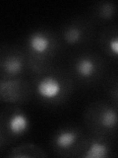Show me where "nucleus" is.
<instances>
[{"instance_id":"nucleus-1","label":"nucleus","mask_w":118,"mask_h":158,"mask_svg":"<svg viewBox=\"0 0 118 158\" xmlns=\"http://www.w3.org/2000/svg\"><path fill=\"white\" fill-rule=\"evenodd\" d=\"M22 48L27 56L28 76L30 78L56 66L54 60L61 52L62 43L58 34L52 30L37 28L27 35Z\"/></svg>"},{"instance_id":"nucleus-2","label":"nucleus","mask_w":118,"mask_h":158,"mask_svg":"<svg viewBox=\"0 0 118 158\" xmlns=\"http://www.w3.org/2000/svg\"><path fill=\"white\" fill-rule=\"evenodd\" d=\"M33 88V97L46 107L64 105L72 96L75 82L69 71L53 67L39 75L30 77Z\"/></svg>"},{"instance_id":"nucleus-3","label":"nucleus","mask_w":118,"mask_h":158,"mask_svg":"<svg viewBox=\"0 0 118 158\" xmlns=\"http://www.w3.org/2000/svg\"><path fill=\"white\" fill-rule=\"evenodd\" d=\"M87 131L114 140L118 130V107L105 99L92 102L84 113Z\"/></svg>"},{"instance_id":"nucleus-4","label":"nucleus","mask_w":118,"mask_h":158,"mask_svg":"<svg viewBox=\"0 0 118 158\" xmlns=\"http://www.w3.org/2000/svg\"><path fill=\"white\" fill-rule=\"evenodd\" d=\"M69 73L74 82H78L82 86L91 87L96 85L105 78V58L96 52H80L70 60Z\"/></svg>"},{"instance_id":"nucleus-5","label":"nucleus","mask_w":118,"mask_h":158,"mask_svg":"<svg viewBox=\"0 0 118 158\" xmlns=\"http://www.w3.org/2000/svg\"><path fill=\"white\" fill-rule=\"evenodd\" d=\"M0 128L9 143L20 140L32 131L29 114L18 105H7L0 110Z\"/></svg>"},{"instance_id":"nucleus-6","label":"nucleus","mask_w":118,"mask_h":158,"mask_svg":"<svg viewBox=\"0 0 118 158\" xmlns=\"http://www.w3.org/2000/svg\"><path fill=\"white\" fill-rule=\"evenodd\" d=\"M87 131L78 125H64L53 132L49 146L54 155L63 158H74L86 137Z\"/></svg>"},{"instance_id":"nucleus-7","label":"nucleus","mask_w":118,"mask_h":158,"mask_svg":"<svg viewBox=\"0 0 118 158\" xmlns=\"http://www.w3.org/2000/svg\"><path fill=\"white\" fill-rule=\"evenodd\" d=\"M96 24L91 19L79 17L64 23L58 36L62 46L67 48H82L88 46L95 38Z\"/></svg>"},{"instance_id":"nucleus-8","label":"nucleus","mask_w":118,"mask_h":158,"mask_svg":"<svg viewBox=\"0 0 118 158\" xmlns=\"http://www.w3.org/2000/svg\"><path fill=\"white\" fill-rule=\"evenodd\" d=\"M32 98L33 88L28 76L0 77V103L21 106L30 102Z\"/></svg>"},{"instance_id":"nucleus-9","label":"nucleus","mask_w":118,"mask_h":158,"mask_svg":"<svg viewBox=\"0 0 118 158\" xmlns=\"http://www.w3.org/2000/svg\"><path fill=\"white\" fill-rule=\"evenodd\" d=\"M28 76L27 56L22 47L0 46V77Z\"/></svg>"},{"instance_id":"nucleus-10","label":"nucleus","mask_w":118,"mask_h":158,"mask_svg":"<svg viewBox=\"0 0 118 158\" xmlns=\"http://www.w3.org/2000/svg\"><path fill=\"white\" fill-rule=\"evenodd\" d=\"M114 155V140L87 131L74 158H109Z\"/></svg>"},{"instance_id":"nucleus-11","label":"nucleus","mask_w":118,"mask_h":158,"mask_svg":"<svg viewBox=\"0 0 118 158\" xmlns=\"http://www.w3.org/2000/svg\"><path fill=\"white\" fill-rule=\"evenodd\" d=\"M97 43L102 54L110 60L118 58V28L115 24L107 25L98 34Z\"/></svg>"},{"instance_id":"nucleus-12","label":"nucleus","mask_w":118,"mask_h":158,"mask_svg":"<svg viewBox=\"0 0 118 158\" xmlns=\"http://www.w3.org/2000/svg\"><path fill=\"white\" fill-rule=\"evenodd\" d=\"M117 14V4L112 0L98 1L91 8V20L95 24H109L114 21Z\"/></svg>"},{"instance_id":"nucleus-13","label":"nucleus","mask_w":118,"mask_h":158,"mask_svg":"<svg viewBox=\"0 0 118 158\" xmlns=\"http://www.w3.org/2000/svg\"><path fill=\"white\" fill-rule=\"evenodd\" d=\"M5 156L9 158H43L47 156V153L34 143L23 142L9 149Z\"/></svg>"},{"instance_id":"nucleus-14","label":"nucleus","mask_w":118,"mask_h":158,"mask_svg":"<svg viewBox=\"0 0 118 158\" xmlns=\"http://www.w3.org/2000/svg\"><path fill=\"white\" fill-rule=\"evenodd\" d=\"M105 100L118 107V76L116 73L111 74L104 81Z\"/></svg>"},{"instance_id":"nucleus-15","label":"nucleus","mask_w":118,"mask_h":158,"mask_svg":"<svg viewBox=\"0 0 118 158\" xmlns=\"http://www.w3.org/2000/svg\"><path fill=\"white\" fill-rule=\"evenodd\" d=\"M9 144L10 143L8 142L7 138L5 137V135H3V132L1 131V128H0V152H1L2 150H4Z\"/></svg>"}]
</instances>
